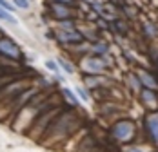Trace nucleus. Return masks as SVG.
I'll list each match as a JSON object with an SVG mask.
<instances>
[{
  "instance_id": "nucleus-5",
  "label": "nucleus",
  "mask_w": 158,
  "mask_h": 152,
  "mask_svg": "<svg viewBox=\"0 0 158 152\" xmlns=\"http://www.w3.org/2000/svg\"><path fill=\"white\" fill-rule=\"evenodd\" d=\"M0 20H4V22H9V24H16V18L11 13H7L6 9H2L0 7Z\"/></svg>"
},
{
  "instance_id": "nucleus-7",
  "label": "nucleus",
  "mask_w": 158,
  "mask_h": 152,
  "mask_svg": "<svg viewBox=\"0 0 158 152\" xmlns=\"http://www.w3.org/2000/svg\"><path fill=\"white\" fill-rule=\"evenodd\" d=\"M53 9H55V15L60 16V18H64V16L69 15V13H67V9H65L64 6H58V4H55V6H53Z\"/></svg>"
},
{
  "instance_id": "nucleus-13",
  "label": "nucleus",
  "mask_w": 158,
  "mask_h": 152,
  "mask_svg": "<svg viewBox=\"0 0 158 152\" xmlns=\"http://www.w3.org/2000/svg\"><path fill=\"white\" fill-rule=\"evenodd\" d=\"M46 67H48L51 73H56V74H60V73H58V67H56V62L48 60V62H46Z\"/></svg>"
},
{
  "instance_id": "nucleus-1",
  "label": "nucleus",
  "mask_w": 158,
  "mask_h": 152,
  "mask_svg": "<svg viewBox=\"0 0 158 152\" xmlns=\"http://www.w3.org/2000/svg\"><path fill=\"white\" fill-rule=\"evenodd\" d=\"M0 53L6 54V56H9V58H18L20 56L18 47L11 40H7V38H0Z\"/></svg>"
},
{
  "instance_id": "nucleus-14",
  "label": "nucleus",
  "mask_w": 158,
  "mask_h": 152,
  "mask_svg": "<svg viewBox=\"0 0 158 152\" xmlns=\"http://www.w3.org/2000/svg\"><path fill=\"white\" fill-rule=\"evenodd\" d=\"M13 6L15 7H22V9H27L29 7V2L27 0H13Z\"/></svg>"
},
{
  "instance_id": "nucleus-16",
  "label": "nucleus",
  "mask_w": 158,
  "mask_h": 152,
  "mask_svg": "<svg viewBox=\"0 0 158 152\" xmlns=\"http://www.w3.org/2000/svg\"><path fill=\"white\" fill-rule=\"evenodd\" d=\"M62 2H71V0H62Z\"/></svg>"
},
{
  "instance_id": "nucleus-11",
  "label": "nucleus",
  "mask_w": 158,
  "mask_h": 152,
  "mask_svg": "<svg viewBox=\"0 0 158 152\" xmlns=\"http://www.w3.org/2000/svg\"><path fill=\"white\" fill-rule=\"evenodd\" d=\"M143 98H145V103L149 102L153 107L156 105V100H155V94H153V92H147V91H145V92H143Z\"/></svg>"
},
{
  "instance_id": "nucleus-2",
  "label": "nucleus",
  "mask_w": 158,
  "mask_h": 152,
  "mask_svg": "<svg viewBox=\"0 0 158 152\" xmlns=\"http://www.w3.org/2000/svg\"><path fill=\"white\" fill-rule=\"evenodd\" d=\"M114 134H116L118 139H124V141H126V139H129V138L133 136V125H131V123H127V122L116 125Z\"/></svg>"
},
{
  "instance_id": "nucleus-12",
  "label": "nucleus",
  "mask_w": 158,
  "mask_h": 152,
  "mask_svg": "<svg viewBox=\"0 0 158 152\" xmlns=\"http://www.w3.org/2000/svg\"><path fill=\"white\" fill-rule=\"evenodd\" d=\"M64 94L67 96V100H69L71 103H75V105H78V100H77V96H75L73 92L69 91V89H64Z\"/></svg>"
},
{
  "instance_id": "nucleus-3",
  "label": "nucleus",
  "mask_w": 158,
  "mask_h": 152,
  "mask_svg": "<svg viewBox=\"0 0 158 152\" xmlns=\"http://www.w3.org/2000/svg\"><path fill=\"white\" fill-rule=\"evenodd\" d=\"M58 40H62V42H78L82 40V36H80L78 33H75V31H60L58 33Z\"/></svg>"
},
{
  "instance_id": "nucleus-4",
  "label": "nucleus",
  "mask_w": 158,
  "mask_h": 152,
  "mask_svg": "<svg viewBox=\"0 0 158 152\" xmlns=\"http://www.w3.org/2000/svg\"><path fill=\"white\" fill-rule=\"evenodd\" d=\"M147 129H149L151 136L158 141V118L156 116H149L147 118Z\"/></svg>"
},
{
  "instance_id": "nucleus-9",
  "label": "nucleus",
  "mask_w": 158,
  "mask_h": 152,
  "mask_svg": "<svg viewBox=\"0 0 158 152\" xmlns=\"http://www.w3.org/2000/svg\"><path fill=\"white\" fill-rule=\"evenodd\" d=\"M0 7L6 9L7 13H13V11H15V6H13L11 2H7V0H0Z\"/></svg>"
},
{
  "instance_id": "nucleus-6",
  "label": "nucleus",
  "mask_w": 158,
  "mask_h": 152,
  "mask_svg": "<svg viewBox=\"0 0 158 152\" xmlns=\"http://www.w3.org/2000/svg\"><path fill=\"white\" fill-rule=\"evenodd\" d=\"M84 65L87 67V71H100L102 69V62H98V60H87Z\"/></svg>"
},
{
  "instance_id": "nucleus-15",
  "label": "nucleus",
  "mask_w": 158,
  "mask_h": 152,
  "mask_svg": "<svg viewBox=\"0 0 158 152\" xmlns=\"http://www.w3.org/2000/svg\"><path fill=\"white\" fill-rule=\"evenodd\" d=\"M78 92H80V96H82V100H89V98H87V94L82 91V89H78Z\"/></svg>"
},
{
  "instance_id": "nucleus-8",
  "label": "nucleus",
  "mask_w": 158,
  "mask_h": 152,
  "mask_svg": "<svg viewBox=\"0 0 158 152\" xmlns=\"http://www.w3.org/2000/svg\"><path fill=\"white\" fill-rule=\"evenodd\" d=\"M56 63H58L60 67H64V71H65L67 74H71V73L75 71V69H73V67H71V65H69V63H67L65 60H62V58H58V60H56Z\"/></svg>"
},
{
  "instance_id": "nucleus-10",
  "label": "nucleus",
  "mask_w": 158,
  "mask_h": 152,
  "mask_svg": "<svg viewBox=\"0 0 158 152\" xmlns=\"http://www.w3.org/2000/svg\"><path fill=\"white\" fill-rule=\"evenodd\" d=\"M140 76H142V80H143V83H145V85H149V87H153V89L156 87V83H155V80H153L151 76H147L145 73H142Z\"/></svg>"
}]
</instances>
